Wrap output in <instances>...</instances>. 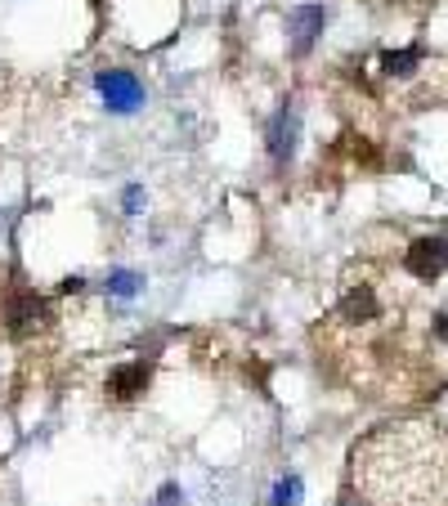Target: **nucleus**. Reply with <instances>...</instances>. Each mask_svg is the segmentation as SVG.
<instances>
[{"mask_svg": "<svg viewBox=\"0 0 448 506\" xmlns=\"http://www.w3.org/2000/svg\"><path fill=\"white\" fill-rule=\"evenodd\" d=\"M408 274L421 278V283H435L444 269H448V237H417L404 256Z\"/></svg>", "mask_w": 448, "mask_h": 506, "instance_id": "f257e3e1", "label": "nucleus"}, {"mask_svg": "<svg viewBox=\"0 0 448 506\" xmlns=\"http://www.w3.org/2000/svg\"><path fill=\"white\" fill-rule=\"evenodd\" d=\"M99 94H103V103L112 112H135L144 103V90H140V81L131 72H103L99 76Z\"/></svg>", "mask_w": 448, "mask_h": 506, "instance_id": "f03ea898", "label": "nucleus"}, {"mask_svg": "<svg viewBox=\"0 0 448 506\" xmlns=\"http://www.w3.org/2000/svg\"><path fill=\"white\" fill-rule=\"evenodd\" d=\"M323 23H327L323 5H300V10H292L287 28H292V45H296V54H305V50H309V45L318 41Z\"/></svg>", "mask_w": 448, "mask_h": 506, "instance_id": "7ed1b4c3", "label": "nucleus"}, {"mask_svg": "<svg viewBox=\"0 0 448 506\" xmlns=\"http://www.w3.org/2000/svg\"><path fill=\"white\" fill-rule=\"evenodd\" d=\"M144 386H148V363H126V367H117V372H112L108 395H112V399H122V404H131V399H135Z\"/></svg>", "mask_w": 448, "mask_h": 506, "instance_id": "20e7f679", "label": "nucleus"}, {"mask_svg": "<svg viewBox=\"0 0 448 506\" xmlns=\"http://www.w3.org/2000/svg\"><path fill=\"white\" fill-rule=\"evenodd\" d=\"M41 323H45V305H41L32 292H23V296L10 301V327H14V336H28V332H36Z\"/></svg>", "mask_w": 448, "mask_h": 506, "instance_id": "39448f33", "label": "nucleus"}, {"mask_svg": "<svg viewBox=\"0 0 448 506\" xmlns=\"http://www.w3.org/2000/svg\"><path fill=\"white\" fill-rule=\"evenodd\" d=\"M296 131H300V121H296V112H292V108H283V112L269 121V135H265V140H269V153H274L278 162L296 149Z\"/></svg>", "mask_w": 448, "mask_h": 506, "instance_id": "423d86ee", "label": "nucleus"}, {"mask_svg": "<svg viewBox=\"0 0 448 506\" xmlns=\"http://www.w3.org/2000/svg\"><path fill=\"white\" fill-rule=\"evenodd\" d=\"M341 318H350V323L377 318V296H372L368 287H350V292L341 296Z\"/></svg>", "mask_w": 448, "mask_h": 506, "instance_id": "0eeeda50", "label": "nucleus"}, {"mask_svg": "<svg viewBox=\"0 0 448 506\" xmlns=\"http://www.w3.org/2000/svg\"><path fill=\"white\" fill-rule=\"evenodd\" d=\"M417 63H421V50H390V54H381V72L386 76H408V72H417Z\"/></svg>", "mask_w": 448, "mask_h": 506, "instance_id": "6e6552de", "label": "nucleus"}, {"mask_svg": "<svg viewBox=\"0 0 448 506\" xmlns=\"http://www.w3.org/2000/svg\"><path fill=\"white\" fill-rule=\"evenodd\" d=\"M296 502H300V479H296V475L278 479V488H274V502H269V506H296Z\"/></svg>", "mask_w": 448, "mask_h": 506, "instance_id": "1a4fd4ad", "label": "nucleus"}, {"mask_svg": "<svg viewBox=\"0 0 448 506\" xmlns=\"http://www.w3.org/2000/svg\"><path fill=\"white\" fill-rule=\"evenodd\" d=\"M108 292H117V296H135V292H140V274H112V278H108Z\"/></svg>", "mask_w": 448, "mask_h": 506, "instance_id": "9d476101", "label": "nucleus"}, {"mask_svg": "<svg viewBox=\"0 0 448 506\" xmlns=\"http://www.w3.org/2000/svg\"><path fill=\"white\" fill-rule=\"evenodd\" d=\"M157 502H162V506H175V502H180V488H175V484H166V488H162V497H157Z\"/></svg>", "mask_w": 448, "mask_h": 506, "instance_id": "9b49d317", "label": "nucleus"}, {"mask_svg": "<svg viewBox=\"0 0 448 506\" xmlns=\"http://www.w3.org/2000/svg\"><path fill=\"white\" fill-rule=\"evenodd\" d=\"M435 332H439V341H448V309L435 314Z\"/></svg>", "mask_w": 448, "mask_h": 506, "instance_id": "f8f14e48", "label": "nucleus"}, {"mask_svg": "<svg viewBox=\"0 0 448 506\" xmlns=\"http://www.w3.org/2000/svg\"><path fill=\"white\" fill-rule=\"evenodd\" d=\"M126 211H140V189H126Z\"/></svg>", "mask_w": 448, "mask_h": 506, "instance_id": "ddd939ff", "label": "nucleus"}]
</instances>
